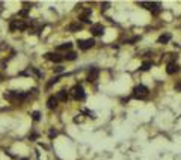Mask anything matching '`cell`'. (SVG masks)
Returning a JSON list of instances; mask_svg holds the SVG:
<instances>
[{
	"label": "cell",
	"instance_id": "cell-9",
	"mask_svg": "<svg viewBox=\"0 0 181 160\" xmlns=\"http://www.w3.org/2000/svg\"><path fill=\"white\" fill-rule=\"evenodd\" d=\"M178 70H180L178 63L169 62V63H167V68H166V73H167V74H175V73H178Z\"/></svg>",
	"mask_w": 181,
	"mask_h": 160
},
{
	"label": "cell",
	"instance_id": "cell-17",
	"mask_svg": "<svg viewBox=\"0 0 181 160\" xmlns=\"http://www.w3.org/2000/svg\"><path fill=\"white\" fill-rule=\"evenodd\" d=\"M151 66H152V63H151L149 61H145L144 63H142V66H140V70H142V71H148V70L151 68Z\"/></svg>",
	"mask_w": 181,
	"mask_h": 160
},
{
	"label": "cell",
	"instance_id": "cell-25",
	"mask_svg": "<svg viewBox=\"0 0 181 160\" xmlns=\"http://www.w3.org/2000/svg\"><path fill=\"white\" fill-rule=\"evenodd\" d=\"M2 80H3V74H0V82H2Z\"/></svg>",
	"mask_w": 181,
	"mask_h": 160
},
{
	"label": "cell",
	"instance_id": "cell-1",
	"mask_svg": "<svg viewBox=\"0 0 181 160\" xmlns=\"http://www.w3.org/2000/svg\"><path fill=\"white\" fill-rule=\"evenodd\" d=\"M6 100L9 101H23L29 97L27 92H17V91H8L5 92V95H3Z\"/></svg>",
	"mask_w": 181,
	"mask_h": 160
},
{
	"label": "cell",
	"instance_id": "cell-11",
	"mask_svg": "<svg viewBox=\"0 0 181 160\" xmlns=\"http://www.w3.org/2000/svg\"><path fill=\"white\" fill-rule=\"evenodd\" d=\"M47 107L51 109V110L57 107V100H56V97H50V98L47 100Z\"/></svg>",
	"mask_w": 181,
	"mask_h": 160
},
{
	"label": "cell",
	"instance_id": "cell-21",
	"mask_svg": "<svg viewBox=\"0 0 181 160\" xmlns=\"http://www.w3.org/2000/svg\"><path fill=\"white\" fill-rule=\"evenodd\" d=\"M109 6H110V5L106 2V3H103V5H101V9H103V11H106V9H109Z\"/></svg>",
	"mask_w": 181,
	"mask_h": 160
},
{
	"label": "cell",
	"instance_id": "cell-4",
	"mask_svg": "<svg viewBox=\"0 0 181 160\" xmlns=\"http://www.w3.org/2000/svg\"><path fill=\"white\" fill-rule=\"evenodd\" d=\"M9 27H11L12 32H14V30H26V29H27V24H26L23 20H12Z\"/></svg>",
	"mask_w": 181,
	"mask_h": 160
},
{
	"label": "cell",
	"instance_id": "cell-26",
	"mask_svg": "<svg viewBox=\"0 0 181 160\" xmlns=\"http://www.w3.org/2000/svg\"><path fill=\"white\" fill-rule=\"evenodd\" d=\"M21 160H29V159H21Z\"/></svg>",
	"mask_w": 181,
	"mask_h": 160
},
{
	"label": "cell",
	"instance_id": "cell-20",
	"mask_svg": "<svg viewBox=\"0 0 181 160\" xmlns=\"http://www.w3.org/2000/svg\"><path fill=\"white\" fill-rule=\"evenodd\" d=\"M48 136H50V138H56V136H57V131H56V130H50V131H48Z\"/></svg>",
	"mask_w": 181,
	"mask_h": 160
},
{
	"label": "cell",
	"instance_id": "cell-6",
	"mask_svg": "<svg viewBox=\"0 0 181 160\" xmlns=\"http://www.w3.org/2000/svg\"><path fill=\"white\" fill-rule=\"evenodd\" d=\"M79 47L82 48V50H89V48H92L94 47V44H95V41L92 38H89V39H79Z\"/></svg>",
	"mask_w": 181,
	"mask_h": 160
},
{
	"label": "cell",
	"instance_id": "cell-8",
	"mask_svg": "<svg viewBox=\"0 0 181 160\" xmlns=\"http://www.w3.org/2000/svg\"><path fill=\"white\" fill-rule=\"evenodd\" d=\"M90 32H92L95 36H100L104 33V27H103V24H94L92 27H90Z\"/></svg>",
	"mask_w": 181,
	"mask_h": 160
},
{
	"label": "cell",
	"instance_id": "cell-24",
	"mask_svg": "<svg viewBox=\"0 0 181 160\" xmlns=\"http://www.w3.org/2000/svg\"><path fill=\"white\" fill-rule=\"evenodd\" d=\"M20 15H21V17H24V15H27V9H23V11L20 12Z\"/></svg>",
	"mask_w": 181,
	"mask_h": 160
},
{
	"label": "cell",
	"instance_id": "cell-23",
	"mask_svg": "<svg viewBox=\"0 0 181 160\" xmlns=\"http://www.w3.org/2000/svg\"><path fill=\"white\" fill-rule=\"evenodd\" d=\"M175 89L181 91V82H177V83H175Z\"/></svg>",
	"mask_w": 181,
	"mask_h": 160
},
{
	"label": "cell",
	"instance_id": "cell-2",
	"mask_svg": "<svg viewBox=\"0 0 181 160\" xmlns=\"http://www.w3.org/2000/svg\"><path fill=\"white\" fill-rule=\"evenodd\" d=\"M71 94H73V97H74V100H77V101H83L85 100V89H83V86L82 85H75L73 89H71Z\"/></svg>",
	"mask_w": 181,
	"mask_h": 160
},
{
	"label": "cell",
	"instance_id": "cell-13",
	"mask_svg": "<svg viewBox=\"0 0 181 160\" xmlns=\"http://www.w3.org/2000/svg\"><path fill=\"white\" fill-rule=\"evenodd\" d=\"M82 27H83L82 23H73L68 26V30L70 32H79V30H82Z\"/></svg>",
	"mask_w": 181,
	"mask_h": 160
},
{
	"label": "cell",
	"instance_id": "cell-7",
	"mask_svg": "<svg viewBox=\"0 0 181 160\" xmlns=\"http://www.w3.org/2000/svg\"><path fill=\"white\" fill-rule=\"evenodd\" d=\"M45 59L51 61V62H56V63H60L63 61V58L60 55H57V53H47L45 55Z\"/></svg>",
	"mask_w": 181,
	"mask_h": 160
},
{
	"label": "cell",
	"instance_id": "cell-12",
	"mask_svg": "<svg viewBox=\"0 0 181 160\" xmlns=\"http://www.w3.org/2000/svg\"><path fill=\"white\" fill-rule=\"evenodd\" d=\"M56 100H57V101H67V100H68V92L63 91V89L59 91L57 95H56Z\"/></svg>",
	"mask_w": 181,
	"mask_h": 160
},
{
	"label": "cell",
	"instance_id": "cell-5",
	"mask_svg": "<svg viewBox=\"0 0 181 160\" xmlns=\"http://www.w3.org/2000/svg\"><path fill=\"white\" fill-rule=\"evenodd\" d=\"M140 6H147V9H149L152 14H159L160 12V3H157V2H151V3H147V2H140L139 3Z\"/></svg>",
	"mask_w": 181,
	"mask_h": 160
},
{
	"label": "cell",
	"instance_id": "cell-3",
	"mask_svg": "<svg viewBox=\"0 0 181 160\" xmlns=\"http://www.w3.org/2000/svg\"><path fill=\"white\" fill-rule=\"evenodd\" d=\"M147 95H148V88L144 86V85H139V86H136L133 89V98L142 100V98H145Z\"/></svg>",
	"mask_w": 181,
	"mask_h": 160
},
{
	"label": "cell",
	"instance_id": "cell-14",
	"mask_svg": "<svg viewBox=\"0 0 181 160\" xmlns=\"http://www.w3.org/2000/svg\"><path fill=\"white\" fill-rule=\"evenodd\" d=\"M71 47H73V44H71V43H65V44L57 45V47H56V50H57V51H70V50H71Z\"/></svg>",
	"mask_w": 181,
	"mask_h": 160
},
{
	"label": "cell",
	"instance_id": "cell-10",
	"mask_svg": "<svg viewBox=\"0 0 181 160\" xmlns=\"http://www.w3.org/2000/svg\"><path fill=\"white\" fill-rule=\"evenodd\" d=\"M98 74H100L98 68H90V71L88 74V82H95V80L98 79Z\"/></svg>",
	"mask_w": 181,
	"mask_h": 160
},
{
	"label": "cell",
	"instance_id": "cell-15",
	"mask_svg": "<svg viewBox=\"0 0 181 160\" xmlns=\"http://www.w3.org/2000/svg\"><path fill=\"white\" fill-rule=\"evenodd\" d=\"M169 39H171V35H169V33H164V35H162V36L159 38V43H160V44H166Z\"/></svg>",
	"mask_w": 181,
	"mask_h": 160
},
{
	"label": "cell",
	"instance_id": "cell-19",
	"mask_svg": "<svg viewBox=\"0 0 181 160\" xmlns=\"http://www.w3.org/2000/svg\"><path fill=\"white\" fill-rule=\"evenodd\" d=\"M32 118H33V121H40V112H33Z\"/></svg>",
	"mask_w": 181,
	"mask_h": 160
},
{
	"label": "cell",
	"instance_id": "cell-22",
	"mask_svg": "<svg viewBox=\"0 0 181 160\" xmlns=\"http://www.w3.org/2000/svg\"><path fill=\"white\" fill-rule=\"evenodd\" d=\"M62 71H63V66H60V65L55 68V73H62Z\"/></svg>",
	"mask_w": 181,
	"mask_h": 160
},
{
	"label": "cell",
	"instance_id": "cell-16",
	"mask_svg": "<svg viewBox=\"0 0 181 160\" xmlns=\"http://www.w3.org/2000/svg\"><path fill=\"white\" fill-rule=\"evenodd\" d=\"M75 58H77V55L74 51H67V55L63 56V59H67V61H74Z\"/></svg>",
	"mask_w": 181,
	"mask_h": 160
},
{
	"label": "cell",
	"instance_id": "cell-18",
	"mask_svg": "<svg viewBox=\"0 0 181 160\" xmlns=\"http://www.w3.org/2000/svg\"><path fill=\"white\" fill-rule=\"evenodd\" d=\"M57 82H59V77H55V79H51V80H50V82L47 83V89H50L51 86H53L55 83H57Z\"/></svg>",
	"mask_w": 181,
	"mask_h": 160
}]
</instances>
